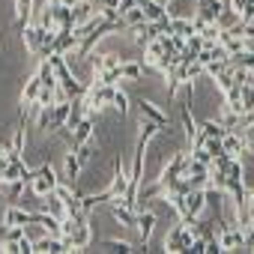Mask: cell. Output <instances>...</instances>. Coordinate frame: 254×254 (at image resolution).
I'll list each match as a JSON object with an SVG mask.
<instances>
[{
	"label": "cell",
	"instance_id": "30",
	"mask_svg": "<svg viewBox=\"0 0 254 254\" xmlns=\"http://www.w3.org/2000/svg\"><path fill=\"white\" fill-rule=\"evenodd\" d=\"M159 3H162V6H171V3H174V0H159Z\"/></svg>",
	"mask_w": 254,
	"mask_h": 254
},
{
	"label": "cell",
	"instance_id": "15",
	"mask_svg": "<svg viewBox=\"0 0 254 254\" xmlns=\"http://www.w3.org/2000/svg\"><path fill=\"white\" fill-rule=\"evenodd\" d=\"M51 12H54L57 30H72V6H66V3H51Z\"/></svg>",
	"mask_w": 254,
	"mask_h": 254
},
{
	"label": "cell",
	"instance_id": "8",
	"mask_svg": "<svg viewBox=\"0 0 254 254\" xmlns=\"http://www.w3.org/2000/svg\"><path fill=\"white\" fill-rule=\"evenodd\" d=\"M156 221H159V215H156L153 209H138V212H135V227H138V236H141V242H150Z\"/></svg>",
	"mask_w": 254,
	"mask_h": 254
},
{
	"label": "cell",
	"instance_id": "26",
	"mask_svg": "<svg viewBox=\"0 0 254 254\" xmlns=\"http://www.w3.org/2000/svg\"><path fill=\"white\" fill-rule=\"evenodd\" d=\"M245 221H254V189H248V197H245V209H242ZM242 221V224H245Z\"/></svg>",
	"mask_w": 254,
	"mask_h": 254
},
{
	"label": "cell",
	"instance_id": "28",
	"mask_svg": "<svg viewBox=\"0 0 254 254\" xmlns=\"http://www.w3.org/2000/svg\"><path fill=\"white\" fill-rule=\"evenodd\" d=\"M248 3H251V0H227V9H230V12H236V15H239V12H242V9H245V6H248Z\"/></svg>",
	"mask_w": 254,
	"mask_h": 254
},
{
	"label": "cell",
	"instance_id": "1",
	"mask_svg": "<svg viewBox=\"0 0 254 254\" xmlns=\"http://www.w3.org/2000/svg\"><path fill=\"white\" fill-rule=\"evenodd\" d=\"M57 183H60V174L51 168V165H39V168H33V177H30V191H33V197H45V194H51L54 189H57Z\"/></svg>",
	"mask_w": 254,
	"mask_h": 254
},
{
	"label": "cell",
	"instance_id": "19",
	"mask_svg": "<svg viewBox=\"0 0 254 254\" xmlns=\"http://www.w3.org/2000/svg\"><path fill=\"white\" fill-rule=\"evenodd\" d=\"M120 18H123L126 30H129V27H138V24H144V21H147V18H144V9H141V6H132V9H126V12H123Z\"/></svg>",
	"mask_w": 254,
	"mask_h": 254
},
{
	"label": "cell",
	"instance_id": "11",
	"mask_svg": "<svg viewBox=\"0 0 254 254\" xmlns=\"http://www.w3.org/2000/svg\"><path fill=\"white\" fill-rule=\"evenodd\" d=\"M126 186H129V174H126V168H123V159H117V162H114V180H111V186H108L111 197H123Z\"/></svg>",
	"mask_w": 254,
	"mask_h": 254
},
{
	"label": "cell",
	"instance_id": "5",
	"mask_svg": "<svg viewBox=\"0 0 254 254\" xmlns=\"http://www.w3.org/2000/svg\"><path fill=\"white\" fill-rule=\"evenodd\" d=\"M227 9V0H197V18H203L206 24H218V18Z\"/></svg>",
	"mask_w": 254,
	"mask_h": 254
},
{
	"label": "cell",
	"instance_id": "18",
	"mask_svg": "<svg viewBox=\"0 0 254 254\" xmlns=\"http://www.w3.org/2000/svg\"><path fill=\"white\" fill-rule=\"evenodd\" d=\"M72 150H75V159H78V165H81V168H84V165H90V162H93V156H96V147H93V141L75 144Z\"/></svg>",
	"mask_w": 254,
	"mask_h": 254
},
{
	"label": "cell",
	"instance_id": "25",
	"mask_svg": "<svg viewBox=\"0 0 254 254\" xmlns=\"http://www.w3.org/2000/svg\"><path fill=\"white\" fill-rule=\"evenodd\" d=\"M102 245H105V248H111V251H123V254H129V251H138L132 242H123V239H105Z\"/></svg>",
	"mask_w": 254,
	"mask_h": 254
},
{
	"label": "cell",
	"instance_id": "13",
	"mask_svg": "<svg viewBox=\"0 0 254 254\" xmlns=\"http://www.w3.org/2000/svg\"><path fill=\"white\" fill-rule=\"evenodd\" d=\"M138 108H141V117H144V120H153V123H159V126H168V114H165L159 105H153L150 99H141Z\"/></svg>",
	"mask_w": 254,
	"mask_h": 254
},
{
	"label": "cell",
	"instance_id": "17",
	"mask_svg": "<svg viewBox=\"0 0 254 254\" xmlns=\"http://www.w3.org/2000/svg\"><path fill=\"white\" fill-rule=\"evenodd\" d=\"M141 75H144V66L138 60H123L120 63V78L123 81H138Z\"/></svg>",
	"mask_w": 254,
	"mask_h": 254
},
{
	"label": "cell",
	"instance_id": "31",
	"mask_svg": "<svg viewBox=\"0 0 254 254\" xmlns=\"http://www.w3.org/2000/svg\"><path fill=\"white\" fill-rule=\"evenodd\" d=\"M0 51H3V42H0Z\"/></svg>",
	"mask_w": 254,
	"mask_h": 254
},
{
	"label": "cell",
	"instance_id": "23",
	"mask_svg": "<svg viewBox=\"0 0 254 254\" xmlns=\"http://www.w3.org/2000/svg\"><path fill=\"white\" fill-rule=\"evenodd\" d=\"M36 129L39 132H51V105H39V111H36Z\"/></svg>",
	"mask_w": 254,
	"mask_h": 254
},
{
	"label": "cell",
	"instance_id": "6",
	"mask_svg": "<svg viewBox=\"0 0 254 254\" xmlns=\"http://www.w3.org/2000/svg\"><path fill=\"white\" fill-rule=\"evenodd\" d=\"M93 135H96V114H84L78 120V126L72 129V147L84 144V141H93Z\"/></svg>",
	"mask_w": 254,
	"mask_h": 254
},
{
	"label": "cell",
	"instance_id": "12",
	"mask_svg": "<svg viewBox=\"0 0 254 254\" xmlns=\"http://www.w3.org/2000/svg\"><path fill=\"white\" fill-rule=\"evenodd\" d=\"M33 251H39V254H60V251H69L66 248V242L60 239V236H42V239H36L33 242Z\"/></svg>",
	"mask_w": 254,
	"mask_h": 254
},
{
	"label": "cell",
	"instance_id": "9",
	"mask_svg": "<svg viewBox=\"0 0 254 254\" xmlns=\"http://www.w3.org/2000/svg\"><path fill=\"white\" fill-rule=\"evenodd\" d=\"M221 150H224L227 156H233V159H242V153H245L242 132H239V129H227L224 138H221Z\"/></svg>",
	"mask_w": 254,
	"mask_h": 254
},
{
	"label": "cell",
	"instance_id": "20",
	"mask_svg": "<svg viewBox=\"0 0 254 254\" xmlns=\"http://www.w3.org/2000/svg\"><path fill=\"white\" fill-rule=\"evenodd\" d=\"M141 9H144V18H147V21H159V18L168 12V6H162L159 0H147V3H144Z\"/></svg>",
	"mask_w": 254,
	"mask_h": 254
},
{
	"label": "cell",
	"instance_id": "7",
	"mask_svg": "<svg viewBox=\"0 0 254 254\" xmlns=\"http://www.w3.org/2000/svg\"><path fill=\"white\" fill-rule=\"evenodd\" d=\"M3 224L27 227V224H33V209H24L21 203H9V206L3 209Z\"/></svg>",
	"mask_w": 254,
	"mask_h": 254
},
{
	"label": "cell",
	"instance_id": "3",
	"mask_svg": "<svg viewBox=\"0 0 254 254\" xmlns=\"http://www.w3.org/2000/svg\"><path fill=\"white\" fill-rule=\"evenodd\" d=\"M63 242H66L69 251H84V248L93 242V227H90V221H78V224L72 227V233H69Z\"/></svg>",
	"mask_w": 254,
	"mask_h": 254
},
{
	"label": "cell",
	"instance_id": "22",
	"mask_svg": "<svg viewBox=\"0 0 254 254\" xmlns=\"http://www.w3.org/2000/svg\"><path fill=\"white\" fill-rule=\"evenodd\" d=\"M111 108L120 114V117H126V114H129V96H126L120 87L114 90V99H111Z\"/></svg>",
	"mask_w": 254,
	"mask_h": 254
},
{
	"label": "cell",
	"instance_id": "16",
	"mask_svg": "<svg viewBox=\"0 0 254 254\" xmlns=\"http://www.w3.org/2000/svg\"><path fill=\"white\" fill-rule=\"evenodd\" d=\"M33 21V0H15V27H27Z\"/></svg>",
	"mask_w": 254,
	"mask_h": 254
},
{
	"label": "cell",
	"instance_id": "10",
	"mask_svg": "<svg viewBox=\"0 0 254 254\" xmlns=\"http://www.w3.org/2000/svg\"><path fill=\"white\" fill-rule=\"evenodd\" d=\"M42 36H45V27H39V24H27V27H21V39H24V48L36 57V51H39V45H42Z\"/></svg>",
	"mask_w": 254,
	"mask_h": 254
},
{
	"label": "cell",
	"instance_id": "29",
	"mask_svg": "<svg viewBox=\"0 0 254 254\" xmlns=\"http://www.w3.org/2000/svg\"><path fill=\"white\" fill-rule=\"evenodd\" d=\"M60 3H66V6H78V3H84V0H60Z\"/></svg>",
	"mask_w": 254,
	"mask_h": 254
},
{
	"label": "cell",
	"instance_id": "4",
	"mask_svg": "<svg viewBox=\"0 0 254 254\" xmlns=\"http://www.w3.org/2000/svg\"><path fill=\"white\" fill-rule=\"evenodd\" d=\"M221 251H245V233L242 227H221V233L215 236Z\"/></svg>",
	"mask_w": 254,
	"mask_h": 254
},
{
	"label": "cell",
	"instance_id": "21",
	"mask_svg": "<svg viewBox=\"0 0 254 254\" xmlns=\"http://www.w3.org/2000/svg\"><path fill=\"white\" fill-rule=\"evenodd\" d=\"M78 174H81V165H78V159H75V150L69 147V153H66V180L75 186V183H78Z\"/></svg>",
	"mask_w": 254,
	"mask_h": 254
},
{
	"label": "cell",
	"instance_id": "14",
	"mask_svg": "<svg viewBox=\"0 0 254 254\" xmlns=\"http://www.w3.org/2000/svg\"><path fill=\"white\" fill-rule=\"evenodd\" d=\"M39 93H42V81H39V75H30L21 87V105H33L39 99Z\"/></svg>",
	"mask_w": 254,
	"mask_h": 254
},
{
	"label": "cell",
	"instance_id": "24",
	"mask_svg": "<svg viewBox=\"0 0 254 254\" xmlns=\"http://www.w3.org/2000/svg\"><path fill=\"white\" fill-rule=\"evenodd\" d=\"M242 141H245V153L254 159V117L242 126Z\"/></svg>",
	"mask_w": 254,
	"mask_h": 254
},
{
	"label": "cell",
	"instance_id": "27",
	"mask_svg": "<svg viewBox=\"0 0 254 254\" xmlns=\"http://www.w3.org/2000/svg\"><path fill=\"white\" fill-rule=\"evenodd\" d=\"M218 24H203V30H200V36L206 39V42H218Z\"/></svg>",
	"mask_w": 254,
	"mask_h": 254
},
{
	"label": "cell",
	"instance_id": "2",
	"mask_svg": "<svg viewBox=\"0 0 254 254\" xmlns=\"http://www.w3.org/2000/svg\"><path fill=\"white\" fill-rule=\"evenodd\" d=\"M203 209H206L203 189H189V191L183 194V200H180L177 215H180V218H200V215H203Z\"/></svg>",
	"mask_w": 254,
	"mask_h": 254
}]
</instances>
